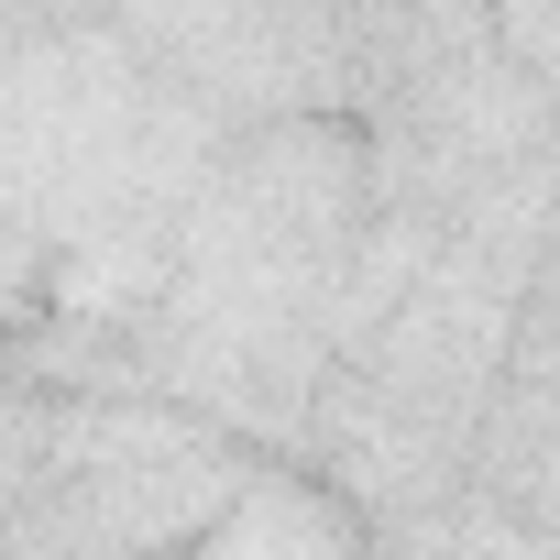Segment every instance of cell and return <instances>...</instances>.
Here are the masks:
<instances>
[]
</instances>
